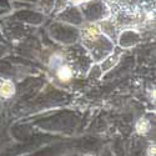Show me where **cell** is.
Returning a JSON list of instances; mask_svg holds the SVG:
<instances>
[{"label":"cell","mask_w":156,"mask_h":156,"mask_svg":"<svg viewBox=\"0 0 156 156\" xmlns=\"http://www.w3.org/2000/svg\"><path fill=\"white\" fill-rule=\"evenodd\" d=\"M150 130V124L146 119H141L137 124H136V131L140 135H145L147 131Z\"/></svg>","instance_id":"obj_3"},{"label":"cell","mask_w":156,"mask_h":156,"mask_svg":"<svg viewBox=\"0 0 156 156\" xmlns=\"http://www.w3.org/2000/svg\"><path fill=\"white\" fill-rule=\"evenodd\" d=\"M15 93V86L9 80H3L0 83V96L4 99H9L14 95Z\"/></svg>","instance_id":"obj_1"},{"label":"cell","mask_w":156,"mask_h":156,"mask_svg":"<svg viewBox=\"0 0 156 156\" xmlns=\"http://www.w3.org/2000/svg\"><path fill=\"white\" fill-rule=\"evenodd\" d=\"M56 75L61 81H69L73 77V69L65 64H61L56 68Z\"/></svg>","instance_id":"obj_2"},{"label":"cell","mask_w":156,"mask_h":156,"mask_svg":"<svg viewBox=\"0 0 156 156\" xmlns=\"http://www.w3.org/2000/svg\"><path fill=\"white\" fill-rule=\"evenodd\" d=\"M101 156H112V154H111L110 151H105V152H104Z\"/></svg>","instance_id":"obj_4"}]
</instances>
